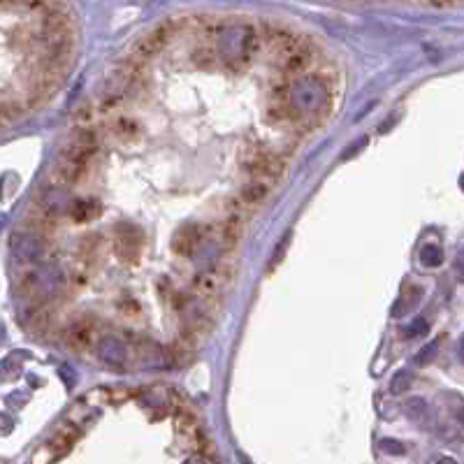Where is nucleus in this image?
Wrapping results in <instances>:
<instances>
[{
  "instance_id": "obj_1",
  "label": "nucleus",
  "mask_w": 464,
  "mask_h": 464,
  "mask_svg": "<svg viewBox=\"0 0 464 464\" xmlns=\"http://www.w3.org/2000/svg\"><path fill=\"white\" fill-rule=\"evenodd\" d=\"M219 54L230 65H242L256 47V31L249 24H226L221 28Z\"/></svg>"
},
{
  "instance_id": "obj_2",
  "label": "nucleus",
  "mask_w": 464,
  "mask_h": 464,
  "mask_svg": "<svg viewBox=\"0 0 464 464\" xmlns=\"http://www.w3.org/2000/svg\"><path fill=\"white\" fill-rule=\"evenodd\" d=\"M290 103L295 114H318L330 105V93L318 77H304L295 86H290Z\"/></svg>"
},
{
  "instance_id": "obj_3",
  "label": "nucleus",
  "mask_w": 464,
  "mask_h": 464,
  "mask_svg": "<svg viewBox=\"0 0 464 464\" xmlns=\"http://www.w3.org/2000/svg\"><path fill=\"white\" fill-rule=\"evenodd\" d=\"M96 149H98L96 133H93L91 128H79L77 133L70 137V142L63 147L61 158L63 161H75V163L89 165L91 156L96 154Z\"/></svg>"
},
{
  "instance_id": "obj_4",
  "label": "nucleus",
  "mask_w": 464,
  "mask_h": 464,
  "mask_svg": "<svg viewBox=\"0 0 464 464\" xmlns=\"http://www.w3.org/2000/svg\"><path fill=\"white\" fill-rule=\"evenodd\" d=\"M10 251L19 263H38L45 258V242L38 232H14L10 237Z\"/></svg>"
},
{
  "instance_id": "obj_5",
  "label": "nucleus",
  "mask_w": 464,
  "mask_h": 464,
  "mask_svg": "<svg viewBox=\"0 0 464 464\" xmlns=\"http://www.w3.org/2000/svg\"><path fill=\"white\" fill-rule=\"evenodd\" d=\"M172 35H174V24L172 21H165V24L156 26L149 35H144V38L137 42L135 54L140 58H151V56L161 54L163 49L170 45Z\"/></svg>"
},
{
  "instance_id": "obj_6",
  "label": "nucleus",
  "mask_w": 464,
  "mask_h": 464,
  "mask_svg": "<svg viewBox=\"0 0 464 464\" xmlns=\"http://www.w3.org/2000/svg\"><path fill=\"white\" fill-rule=\"evenodd\" d=\"M98 358L103 365H107L114 372H123L128 365V346L119 337H103L98 344Z\"/></svg>"
},
{
  "instance_id": "obj_7",
  "label": "nucleus",
  "mask_w": 464,
  "mask_h": 464,
  "mask_svg": "<svg viewBox=\"0 0 464 464\" xmlns=\"http://www.w3.org/2000/svg\"><path fill=\"white\" fill-rule=\"evenodd\" d=\"M142 246V232L140 228L130 226V223H121L116 226V251L123 260H135Z\"/></svg>"
},
{
  "instance_id": "obj_8",
  "label": "nucleus",
  "mask_w": 464,
  "mask_h": 464,
  "mask_svg": "<svg viewBox=\"0 0 464 464\" xmlns=\"http://www.w3.org/2000/svg\"><path fill=\"white\" fill-rule=\"evenodd\" d=\"M228 281H230V272H226V267L216 265L212 270L200 272L195 277L193 286L200 295H221V290L226 288Z\"/></svg>"
},
{
  "instance_id": "obj_9",
  "label": "nucleus",
  "mask_w": 464,
  "mask_h": 464,
  "mask_svg": "<svg viewBox=\"0 0 464 464\" xmlns=\"http://www.w3.org/2000/svg\"><path fill=\"white\" fill-rule=\"evenodd\" d=\"M96 342V323L91 318H79L77 323H72V328L68 332V346L72 351L84 353L89 351Z\"/></svg>"
},
{
  "instance_id": "obj_10",
  "label": "nucleus",
  "mask_w": 464,
  "mask_h": 464,
  "mask_svg": "<svg viewBox=\"0 0 464 464\" xmlns=\"http://www.w3.org/2000/svg\"><path fill=\"white\" fill-rule=\"evenodd\" d=\"M246 172H251L253 181H270V179H277L281 172H284V165L281 161H277L274 156L270 154H256L251 158V161H246Z\"/></svg>"
},
{
  "instance_id": "obj_11",
  "label": "nucleus",
  "mask_w": 464,
  "mask_h": 464,
  "mask_svg": "<svg viewBox=\"0 0 464 464\" xmlns=\"http://www.w3.org/2000/svg\"><path fill=\"white\" fill-rule=\"evenodd\" d=\"M200 239H202L200 228L195 226V223H188V226L177 230V235H174V239H172V249L177 256L188 258V256H193L195 249L200 246Z\"/></svg>"
},
{
  "instance_id": "obj_12",
  "label": "nucleus",
  "mask_w": 464,
  "mask_h": 464,
  "mask_svg": "<svg viewBox=\"0 0 464 464\" xmlns=\"http://www.w3.org/2000/svg\"><path fill=\"white\" fill-rule=\"evenodd\" d=\"M311 58H314V54H311V49L304 45V42H300L295 49H290L288 54L281 56V68H284V72H293V75H300V72H304L309 68Z\"/></svg>"
},
{
  "instance_id": "obj_13",
  "label": "nucleus",
  "mask_w": 464,
  "mask_h": 464,
  "mask_svg": "<svg viewBox=\"0 0 464 464\" xmlns=\"http://www.w3.org/2000/svg\"><path fill=\"white\" fill-rule=\"evenodd\" d=\"M239 239H242V216L230 214L221 226V244L226 249H232V246H237Z\"/></svg>"
},
{
  "instance_id": "obj_14",
  "label": "nucleus",
  "mask_w": 464,
  "mask_h": 464,
  "mask_svg": "<svg viewBox=\"0 0 464 464\" xmlns=\"http://www.w3.org/2000/svg\"><path fill=\"white\" fill-rule=\"evenodd\" d=\"M100 214V205L96 200H75L70 205V216L75 219L77 223H86V221H93L96 216Z\"/></svg>"
},
{
  "instance_id": "obj_15",
  "label": "nucleus",
  "mask_w": 464,
  "mask_h": 464,
  "mask_svg": "<svg viewBox=\"0 0 464 464\" xmlns=\"http://www.w3.org/2000/svg\"><path fill=\"white\" fill-rule=\"evenodd\" d=\"M267 195H270V184H265V181H251L242 188V200L246 205H260Z\"/></svg>"
},
{
  "instance_id": "obj_16",
  "label": "nucleus",
  "mask_w": 464,
  "mask_h": 464,
  "mask_svg": "<svg viewBox=\"0 0 464 464\" xmlns=\"http://www.w3.org/2000/svg\"><path fill=\"white\" fill-rule=\"evenodd\" d=\"M420 263L425 267H441L444 265V251L437 244H425L420 249Z\"/></svg>"
},
{
  "instance_id": "obj_17",
  "label": "nucleus",
  "mask_w": 464,
  "mask_h": 464,
  "mask_svg": "<svg viewBox=\"0 0 464 464\" xmlns=\"http://www.w3.org/2000/svg\"><path fill=\"white\" fill-rule=\"evenodd\" d=\"M193 61H195L198 68L209 70V68H214V65L219 63V54H216L214 49H209V47H198L193 52Z\"/></svg>"
},
{
  "instance_id": "obj_18",
  "label": "nucleus",
  "mask_w": 464,
  "mask_h": 464,
  "mask_svg": "<svg viewBox=\"0 0 464 464\" xmlns=\"http://www.w3.org/2000/svg\"><path fill=\"white\" fill-rule=\"evenodd\" d=\"M427 402L423 400V397H411L409 402H406V416H409L411 420H416V423H423L425 416H427Z\"/></svg>"
},
{
  "instance_id": "obj_19",
  "label": "nucleus",
  "mask_w": 464,
  "mask_h": 464,
  "mask_svg": "<svg viewBox=\"0 0 464 464\" xmlns=\"http://www.w3.org/2000/svg\"><path fill=\"white\" fill-rule=\"evenodd\" d=\"M31 107H28L26 103H17V100H12L10 98H3V119L5 121H10V119H19V116H24V112H28Z\"/></svg>"
},
{
  "instance_id": "obj_20",
  "label": "nucleus",
  "mask_w": 464,
  "mask_h": 464,
  "mask_svg": "<svg viewBox=\"0 0 464 464\" xmlns=\"http://www.w3.org/2000/svg\"><path fill=\"white\" fill-rule=\"evenodd\" d=\"M439 346H441V339H432L425 348H420V351L416 353V365H430V362L437 358Z\"/></svg>"
},
{
  "instance_id": "obj_21",
  "label": "nucleus",
  "mask_w": 464,
  "mask_h": 464,
  "mask_svg": "<svg viewBox=\"0 0 464 464\" xmlns=\"http://www.w3.org/2000/svg\"><path fill=\"white\" fill-rule=\"evenodd\" d=\"M411 381H413L411 372H406V369H400V372L393 376V381H390V393H393V395H402L404 390L411 386Z\"/></svg>"
},
{
  "instance_id": "obj_22",
  "label": "nucleus",
  "mask_w": 464,
  "mask_h": 464,
  "mask_svg": "<svg viewBox=\"0 0 464 464\" xmlns=\"http://www.w3.org/2000/svg\"><path fill=\"white\" fill-rule=\"evenodd\" d=\"M430 330V323L425 321V318H416L409 328H404V337L406 339H416V337H420V335H425V332Z\"/></svg>"
},
{
  "instance_id": "obj_23",
  "label": "nucleus",
  "mask_w": 464,
  "mask_h": 464,
  "mask_svg": "<svg viewBox=\"0 0 464 464\" xmlns=\"http://www.w3.org/2000/svg\"><path fill=\"white\" fill-rule=\"evenodd\" d=\"M288 242H290V232H286L284 237H281V242H279V246L274 249V253H272V260H270V270H274L281 260H284V256H286V249H288Z\"/></svg>"
},
{
  "instance_id": "obj_24",
  "label": "nucleus",
  "mask_w": 464,
  "mask_h": 464,
  "mask_svg": "<svg viewBox=\"0 0 464 464\" xmlns=\"http://www.w3.org/2000/svg\"><path fill=\"white\" fill-rule=\"evenodd\" d=\"M114 133H119V135H123V137H130V135L137 133V123L123 116V119H119V121L114 123Z\"/></svg>"
},
{
  "instance_id": "obj_25",
  "label": "nucleus",
  "mask_w": 464,
  "mask_h": 464,
  "mask_svg": "<svg viewBox=\"0 0 464 464\" xmlns=\"http://www.w3.org/2000/svg\"><path fill=\"white\" fill-rule=\"evenodd\" d=\"M365 144H369V137H360V140H355L353 144H348V149L342 154V161H348V158H353L355 154H360V151L365 149Z\"/></svg>"
},
{
  "instance_id": "obj_26",
  "label": "nucleus",
  "mask_w": 464,
  "mask_h": 464,
  "mask_svg": "<svg viewBox=\"0 0 464 464\" xmlns=\"http://www.w3.org/2000/svg\"><path fill=\"white\" fill-rule=\"evenodd\" d=\"M381 448H383V453H388V455H404V451H406L400 441H395V439H383Z\"/></svg>"
},
{
  "instance_id": "obj_27",
  "label": "nucleus",
  "mask_w": 464,
  "mask_h": 464,
  "mask_svg": "<svg viewBox=\"0 0 464 464\" xmlns=\"http://www.w3.org/2000/svg\"><path fill=\"white\" fill-rule=\"evenodd\" d=\"M455 274H458L460 281H464V246L458 251V256H455Z\"/></svg>"
},
{
  "instance_id": "obj_28",
  "label": "nucleus",
  "mask_w": 464,
  "mask_h": 464,
  "mask_svg": "<svg viewBox=\"0 0 464 464\" xmlns=\"http://www.w3.org/2000/svg\"><path fill=\"white\" fill-rule=\"evenodd\" d=\"M458 353H460V360L464 362V335L460 337V344H458Z\"/></svg>"
},
{
  "instance_id": "obj_29",
  "label": "nucleus",
  "mask_w": 464,
  "mask_h": 464,
  "mask_svg": "<svg viewBox=\"0 0 464 464\" xmlns=\"http://www.w3.org/2000/svg\"><path fill=\"white\" fill-rule=\"evenodd\" d=\"M439 464H458L453 458H439Z\"/></svg>"
},
{
  "instance_id": "obj_30",
  "label": "nucleus",
  "mask_w": 464,
  "mask_h": 464,
  "mask_svg": "<svg viewBox=\"0 0 464 464\" xmlns=\"http://www.w3.org/2000/svg\"><path fill=\"white\" fill-rule=\"evenodd\" d=\"M458 420H460V423L464 425V406H462V409L458 411Z\"/></svg>"
},
{
  "instance_id": "obj_31",
  "label": "nucleus",
  "mask_w": 464,
  "mask_h": 464,
  "mask_svg": "<svg viewBox=\"0 0 464 464\" xmlns=\"http://www.w3.org/2000/svg\"><path fill=\"white\" fill-rule=\"evenodd\" d=\"M460 186H462V191H464V174H462V177H460Z\"/></svg>"
},
{
  "instance_id": "obj_32",
  "label": "nucleus",
  "mask_w": 464,
  "mask_h": 464,
  "mask_svg": "<svg viewBox=\"0 0 464 464\" xmlns=\"http://www.w3.org/2000/svg\"><path fill=\"white\" fill-rule=\"evenodd\" d=\"M186 464H202L200 460H191V462H186Z\"/></svg>"
}]
</instances>
